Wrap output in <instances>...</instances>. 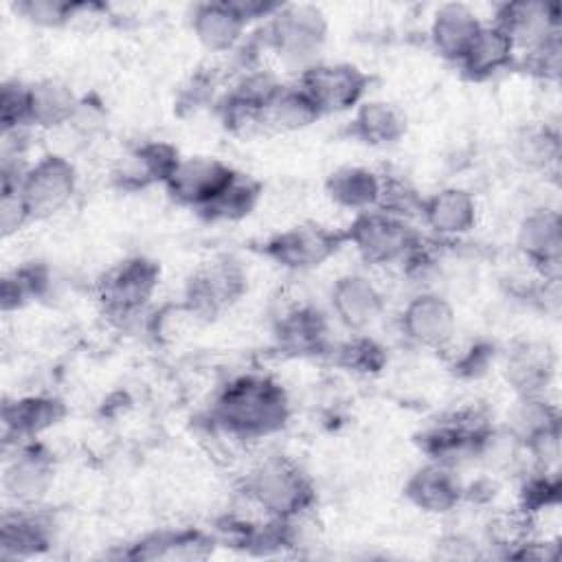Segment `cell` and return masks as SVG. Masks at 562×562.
<instances>
[{"instance_id":"6da1fadb","label":"cell","mask_w":562,"mask_h":562,"mask_svg":"<svg viewBox=\"0 0 562 562\" xmlns=\"http://www.w3.org/2000/svg\"><path fill=\"white\" fill-rule=\"evenodd\" d=\"M290 419L285 389L270 375L244 373L228 380L211 404V422L231 439H263Z\"/></svg>"},{"instance_id":"7a4b0ae2","label":"cell","mask_w":562,"mask_h":562,"mask_svg":"<svg viewBox=\"0 0 562 562\" xmlns=\"http://www.w3.org/2000/svg\"><path fill=\"white\" fill-rule=\"evenodd\" d=\"M261 50L285 68L303 72L318 61L327 40L325 13L314 4H281L259 29Z\"/></svg>"},{"instance_id":"3957f363","label":"cell","mask_w":562,"mask_h":562,"mask_svg":"<svg viewBox=\"0 0 562 562\" xmlns=\"http://www.w3.org/2000/svg\"><path fill=\"white\" fill-rule=\"evenodd\" d=\"M244 492L268 518H301L316 501V490L310 476L299 463L283 454L261 459L246 474Z\"/></svg>"},{"instance_id":"277c9868","label":"cell","mask_w":562,"mask_h":562,"mask_svg":"<svg viewBox=\"0 0 562 562\" xmlns=\"http://www.w3.org/2000/svg\"><path fill=\"white\" fill-rule=\"evenodd\" d=\"M345 235L347 244L369 266L408 263L424 246L419 231L406 217L380 209L353 215Z\"/></svg>"},{"instance_id":"5b68a950","label":"cell","mask_w":562,"mask_h":562,"mask_svg":"<svg viewBox=\"0 0 562 562\" xmlns=\"http://www.w3.org/2000/svg\"><path fill=\"white\" fill-rule=\"evenodd\" d=\"M371 77L349 61L318 59L296 77V86L310 97L321 116L356 110L369 90Z\"/></svg>"},{"instance_id":"8992f818","label":"cell","mask_w":562,"mask_h":562,"mask_svg":"<svg viewBox=\"0 0 562 562\" xmlns=\"http://www.w3.org/2000/svg\"><path fill=\"white\" fill-rule=\"evenodd\" d=\"M160 283V266L143 255L114 263L97 281V299L108 316L132 318L151 301Z\"/></svg>"},{"instance_id":"52a82bcc","label":"cell","mask_w":562,"mask_h":562,"mask_svg":"<svg viewBox=\"0 0 562 562\" xmlns=\"http://www.w3.org/2000/svg\"><path fill=\"white\" fill-rule=\"evenodd\" d=\"M24 200L31 220L50 217L70 204L77 191V169L61 154H44L35 162H29L15 184Z\"/></svg>"},{"instance_id":"ba28073f","label":"cell","mask_w":562,"mask_h":562,"mask_svg":"<svg viewBox=\"0 0 562 562\" xmlns=\"http://www.w3.org/2000/svg\"><path fill=\"white\" fill-rule=\"evenodd\" d=\"M342 246H347L345 231L323 224H296L268 237L263 255L283 270L307 272L321 268Z\"/></svg>"},{"instance_id":"9c48e42d","label":"cell","mask_w":562,"mask_h":562,"mask_svg":"<svg viewBox=\"0 0 562 562\" xmlns=\"http://www.w3.org/2000/svg\"><path fill=\"white\" fill-rule=\"evenodd\" d=\"M237 173L239 171L220 158L189 156L180 158L162 187L171 200L202 213L233 184Z\"/></svg>"},{"instance_id":"30bf717a","label":"cell","mask_w":562,"mask_h":562,"mask_svg":"<svg viewBox=\"0 0 562 562\" xmlns=\"http://www.w3.org/2000/svg\"><path fill=\"white\" fill-rule=\"evenodd\" d=\"M53 479V454L37 439L15 443V454L4 463L2 487L18 507H35L50 490Z\"/></svg>"},{"instance_id":"8fae6325","label":"cell","mask_w":562,"mask_h":562,"mask_svg":"<svg viewBox=\"0 0 562 562\" xmlns=\"http://www.w3.org/2000/svg\"><path fill=\"white\" fill-rule=\"evenodd\" d=\"M518 252L549 283H558L562 263V220L555 209L529 211L516 228Z\"/></svg>"},{"instance_id":"7c38bea8","label":"cell","mask_w":562,"mask_h":562,"mask_svg":"<svg viewBox=\"0 0 562 562\" xmlns=\"http://www.w3.org/2000/svg\"><path fill=\"white\" fill-rule=\"evenodd\" d=\"M400 329L408 342L441 351L457 334V314L450 301L441 294L419 292L404 305Z\"/></svg>"},{"instance_id":"4fadbf2b","label":"cell","mask_w":562,"mask_h":562,"mask_svg":"<svg viewBox=\"0 0 562 562\" xmlns=\"http://www.w3.org/2000/svg\"><path fill=\"white\" fill-rule=\"evenodd\" d=\"M329 303L336 321L351 334H367L384 314V294L364 274H340L329 292Z\"/></svg>"},{"instance_id":"5bb4252c","label":"cell","mask_w":562,"mask_h":562,"mask_svg":"<svg viewBox=\"0 0 562 562\" xmlns=\"http://www.w3.org/2000/svg\"><path fill=\"white\" fill-rule=\"evenodd\" d=\"M246 290V274L237 261L224 257L200 268L187 288V307L198 316H215Z\"/></svg>"},{"instance_id":"9a60e30c","label":"cell","mask_w":562,"mask_h":562,"mask_svg":"<svg viewBox=\"0 0 562 562\" xmlns=\"http://www.w3.org/2000/svg\"><path fill=\"white\" fill-rule=\"evenodd\" d=\"M180 158V151L171 143L145 140L119 158L112 178L123 191H143L165 184Z\"/></svg>"},{"instance_id":"2e32d148","label":"cell","mask_w":562,"mask_h":562,"mask_svg":"<svg viewBox=\"0 0 562 562\" xmlns=\"http://www.w3.org/2000/svg\"><path fill=\"white\" fill-rule=\"evenodd\" d=\"M419 217L439 239H459L474 231L479 206L468 189L446 187L422 200Z\"/></svg>"},{"instance_id":"e0dca14e","label":"cell","mask_w":562,"mask_h":562,"mask_svg":"<svg viewBox=\"0 0 562 562\" xmlns=\"http://www.w3.org/2000/svg\"><path fill=\"white\" fill-rule=\"evenodd\" d=\"M274 338L283 353L307 358L327 356L331 349L327 316L312 305H296L285 310L274 325Z\"/></svg>"},{"instance_id":"ac0fdd59","label":"cell","mask_w":562,"mask_h":562,"mask_svg":"<svg viewBox=\"0 0 562 562\" xmlns=\"http://www.w3.org/2000/svg\"><path fill=\"white\" fill-rule=\"evenodd\" d=\"M404 496L422 512L448 514L461 503L465 487L452 465L428 461L408 476L404 483Z\"/></svg>"},{"instance_id":"d6986e66","label":"cell","mask_w":562,"mask_h":562,"mask_svg":"<svg viewBox=\"0 0 562 562\" xmlns=\"http://www.w3.org/2000/svg\"><path fill=\"white\" fill-rule=\"evenodd\" d=\"M191 33L209 53H233L244 42L246 20L237 13L233 0L200 2L189 15Z\"/></svg>"},{"instance_id":"ffe728a7","label":"cell","mask_w":562,"mask_h":562,"mask_svg":"<svg viewBox=\"0 0 562 562\" xmlns=\"http://www.w3.org/2000/svg\"><path fill=\"white\" fill-rule=\"evenodd\" d=\"M492 22L501 26L516 44L518 53L551 33H560V9L553 2L520 0L496 9Z\"/></svg>"},{"instance_id":"44dd1931","label":"cell","mask_w":562,"mask_h":562,"mask_svg":"<svg viewBox=\"0 0 562 562\" xmlns=\"http://www.w3.org/2000/svg\"><path fill=\"white\" fill-rule=\"evenodd\" d=\"M483 24L485 22L468 4L446 2L435 9L428 37L439 57L459 64L476 40Z\"/></svg>"},{"instance_id":"7402d4cb","label":"cell","mask_w":562,"mask_h":562,"mask_svg":"<svg viewBox=\"0 0 562 562\" xmlns=\"http://www.w3.org/2000/svg\"><path fill=\"white\" fill-rule=\"evenodd\" d=\"M66 415L61 400L53 395H24L2 406L4 439L15 443L35 441L42 432L57 426Z\"/></svg>"},{"instance_id":"603a6c76","label":"cell","mask_w":562,"mask_h":562,"mask_svg":"<svg viewBox=\"0 0 562 562\" xmlns=\"http://www.w3.org/2000/svg\"><path fill=\"white\" fill-rule=\"evenodd\" d=\"M518 48L514 40L494 22H485L479 31L476 40L463 55V59L457 64L465 77L481 81L487 79L501 70H507L516 66Z\"/></svg>"},{"instance_id":"cb8c5ba5","label":"cell","mask_w":562,"mask_h":562,"mask_svg":"<svg viewBox=\"0 0 562 562\" xmlns=\"http://www.w3.org/2000/svg\"><path fill=\"white\" fill-rule=\"evenodd\" d=\"M382 193V173L362 167L345 165L334 169L325 180V195L340 209L364 213L378 209Z\"/></svg>"},{"instance_id":"d4e9b609","label":"cell","mask_w":562,"mask_h":562,"mask_svg":"<svg viewBox=\"0 0 562 562\" xmlns=\"http://www.w3.org/2000/svg\"><path fill=\"white\" fill-rule=\"evenodd\" d=\"M555 356L549 345L520 342L507 351L505 378L518 395H542L553 378Z\"/></svg>"},{"instance_id":"484cf974","label":"cell","mask_w":562,"mask_h":562,"mask_svg":"<svg viewBox=\"0 0 562 562\" xmlns=\"http://www.w3.org/2000/svg\"><path fill=\"white\" fill-rule=\"evenodd\" d=\"M349 132L364 145L389 147L404 138L406 116L404 112L382 99H364L351 114Z\"/></svg>"},{"instance_id":"4316f807","label":"cell","mask_w":562,"mask_h":562,"mask_svg":"<svg viewBox=\"0 0 562 562\" xmlns=\"http://www.w3.org/2000/svg\"><path fill=\"white\" fill-rule=\"evenodd\" d=\"M79 105V97L57 79H42L29 83V127L53 130L70 125Z\"/></svg>"},{"instance_id":"83f0119b","label":"cell","mask_w":562,"mask_h":562,"mask_svg":"<svg viewBox=\"0 0 562 562\" xmlns=\"http://www.w3.org/2000/svg\"><path fill=\"white\" fill-rule=\"evenodd\" d=\"M33 507H15L2 516L0 549L4 558L37 555L50 544L48 522L31 512Z\"/></svg>"},{"instance_id":"f1b7e54d","label":"cell","mask_w":562,"mask_h":562,"mask_svg":"<svg viewBox=\"0 0 562 562\" xmlns=\"http://www.w3.org/2000/svg\"><path fill=\"white\" fill-rule=\"evenodd\" d=\"M318 119L321 112L296 83H281L263 110V127L277 132H296L310 127Z\"/></svg>"},{"instance_id":"f546056e","label":"cell","mask_w":562,"mask_h":562,"mask_svg":"<svg viewBox=\"0 0 562 562\" xmlns=\"http://www.w3.org/2000/svg\"><path fill=\"white\" fill-rule=\"evenodd\" d=\"M516 158L529 167L547 171L558 165L560 158V134L558 130L544 125H529L516 136Z\"/></svg>"},{"instance_id":"4dcf8cb0","label":"cell","mask_w":562,"mask_h":562,"mask_svg":"<svg viewBox=\"0 0 562 562\" xmlns=\"http://www.w3.org/2000/svg\"><path fill=\"white\" fill-rule=\"evenodd\" d=\"M261 195V187L257 180L237 173V178L233 180V184L200 215H204L211 222H233V220H241L246 217L257 200Z\"/></svg>"},{"instance_id":"1f68e13d","label":"cell","mask_w":562,"mask_h":562,"mask_svg":"<svg viewBox=\"0 0 562 562\" xmlns=\"http://www.w3.org/2000/svg\"><path fill=\"white\" fill-rule=\"evenodd\" d=\"M329 356L347 367L349 371H358V373H375L384 367L386 356L384 349L369 336L364 334H353L349 340L331 345Z\"/></svg>"},{"instance_id":"d6a6232c","label":"cell","mask_w":562,"mask_h":562,"mask_svg":"<svg viewBox=\"0 0 562 562\" xmlns=\"http://www.w3.org/2000/svg\"><path fill=\"white\" fill-rule=\"evenodd\" d=\"M516 64H520L529 75L542 81H555L560 77V66H562L560 33H551L542 37L540 42L525 48L522 55L518 53Z\"/></svg>"},{"instance_id":"836d02e7","label":"cell","mask_w":562,"mask_h":562,"mask_svg":"<svg viewBox=\"0 0 562 562\" xmlns=\"http://www.w3.org/2000/svg\"><path fill=\"white\" fill-rule=\"evenodd\" d=\"M15 13H20L26 22L42 29H59L79 15L86 4L70 0H24L18 2Z\"/></svg>"},{"instance_id":"e575fe53","label":"cell","mask_w":562,"mask_h":562,"mask_svg":"<svg viewBox=\"0 0 562 562\" xmlns=\"http://www.w3.org/2000/svg\"><path fill=\"white\" fill-rule=\"evenodd\" d=\"M29 83H22L18 79L2 83L0 94V121H2V134L4 132H20L29 127Z\"/></svg>"},{"instance_id":"d590c367","label":"cell","mask_w":562,"mask_h":562,"mask_svg":"<svg viewBox=\"0 0 562 562\" xmlns=\"http://www.w3.org/2000/svg\"><path fill=\"white\" fill-rule=\"evenodd\" d=\"M31 220V213L20 198L15 187H2V200H0V228L2 235L9 237L18 233L26 222Z\"/></svg>"},{"instance_id":"8d00e7d4","label":"cell","mask_w":562,"mask_h":562,"mask_svg":"<svg viewBox=\"0 0 562 562\" xmlns=\"http://www.w3.org/2000/svg\"><path fill=\"white\" fill-rule=\"evenodd\" d=\"M490 358H494V353L490 351V347H470L457 362V369L468 373V375H479L487 369Z\"/></svg>"}]
</instances>
